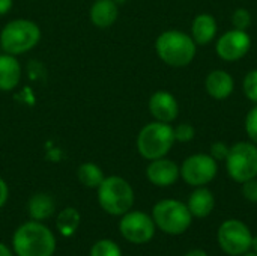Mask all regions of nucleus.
I'll use <instances>...</instances> for the list:
<instances>
[{"label":"nucleus","instance_id":"obj_1","mask_svg":"<svg viewBox=\"0 0 257 256\" xmlns=\"http://www.w3.org/2000/svg\"><path fill=\"white\" fill-rule=\"evenodd\" d=\"M155 51L163 63L172 68H184L194 60L197 54V44L191 35L170 29L158 35L155 41Z\"/></svg>","mask_w":257,"mask_h":256},{"label":"nucleus","instance_id":"obj_2","mask_svg":"<svg viewBox=\"0 0 257 256\" xmlns=\"http://www.w3.org/2000/svg\"><path fill=\"white\" fill-rule=\"evenodd\" d=\"M12 249L17 256H53L56 237L41 222L30 220L20 225L14 232Z\"/></svg>","mask_w":257,"mask_h":256},{"label":"nucleus","instance_id":"obj_3","mask_svg":"<svg viewBox=\"0 0 257 256\" xmlns=\"http://www.w3.org/2000/svg\"><path fill=\"white\" fill-rule=\"evenodd\" d=\"M39 26L26 18H17L5 24L0 32V47L3 53L20 56L33 50L41 41Z\"/></svg>","mask_w":257,"mask_h":256},{"label":"nucleus","instance_id":"obj_4","mask_svg":"<svg viewBox=\"0 0 257 256\" xmlns=\"http://www.w3.org/2000/svg\"><path fill=\"white\" fill-rule=\"evenodd\" d=\"M96 190L99 207L110 216L122 217L134 205V190L131 184L122 177H105Z\"/></svg>","mask_w":257,"mask_h":256},{"label":"nucleus","instance_id":"obj_5","mask_svg":"<svg viewBox=\"0 0 257 256\" xmlns=\"http://www.w3.org/2000/svg\"><path fill=\"white\" fill-rule=\"evenodd\" d=\"M137 151L139 154L151 161L166 157L175 145L173 127L166 122H149L137 134Z\"/></svg>","mask_w":257,"mask_h":256},{"label":"nucleus","instance_id":"obj_6","mask_svg":"<svg viewBox=\"0 0 257 256\" xmlns=\"http://www.w3.org/2000/svg\"><path fill=\"white\" fill-rule=\"evenodd\" d=\"M152 219L158 229L169 235L184 234L193 222L187 204L178 199H161L152 208Z\"/></svg>","mask_w":257,"mask_h":256},{"label":"nucleus","instance_id":"obj_7","mask_svg":"<svg viewBox=\"0 0 257 256\" xmlns=\"http://www.w3.org/2000/svg\"><path fill=\"white\" fill-rule=\"evenodd\" d=\"M224 163L229 177L235 183L242 184L251 178H257V145L247 140L230 145Z\"/></svg>","mask_w":257,"mask_h":256},{"label":"nucleus","instance_id":"obj_8","mask_svg":"<svg viewBox=\"0 0 257 256\" xmlns=\"http://www.w3.org/2000/svg\"><path fill=\"white\" fill-rule=\"evenodd\" d=\"M217 241L224 253L241 256L251 249L253 234L244 222L238 219H229L220 225L217 231Z\"/></svg>","mask_w":257,"mask_h":256},{"label":"nucleus","instance_id":"obj_9","mask_svg":"<svg viewBox=\"0 0 257 256\" xmlns=\"http://www.w3.org/2000/svg\"><path fill=\"white\" fill-rule=\"evenodd\" d=\"M181 178L191 187H205L212 183L218 174V161L209 154L199 152L187 157L179 166Z\"/></svg>","mask_w":257,"mask_h":256},{"label":"nucleus","instance_id":"obj_10","mask_svg":"<svg viewBox=\"0 0 257 256\" xmlns=\"http://www.w3.org/2000/svg\"><path fill=\"white\" fill-rule=\"evenodd\" d=\"M155 223L152 216L143 211H128L119 222L122 237L133 244H146L155 235Z\"/></svg>","mask_w":257,"mask_h":256},{"label":"nucleus","instance_id":"obj_11","mask_svg":"<svg viewBox=\"0 0 257 256\" xmlns=\"http://www.w3.org/2000/svg\"><path fill=\"white\" fill-rule=\"evenodd\" d=\"M251 48V36L247 30L230 29L218 36L215 42L217 56L224 62H238L247 56Z\"/></svg>","mask_w":257,"mask_h":256},{"label":"nucleus","instance_id":"obj_12","mask_svg":"<svg viewBox=\"0 0 257 256\" xmlns=\"http://www.w3.org/2000/svg\"><path fill=\"white\" fill-rule=\"evenodd\" d=\"M148 107L154 121L158 122L172 124L179 116V103L176 97L169 91L154 92L149 98Z\"/></svg>","mask_w":257,"mask_h":256},{"label":"nucleus","instance_id":"obj_13","mask_svg":"<svg viewBox=\"0 0 257 256\" xmlns=\"http://www.w3.org/2000/svg\"><path fill=\"white\" fill-rule=\"evenodd\" d=\"M146 178L157 187H170L181 178L179 166L166 157L151 160L146 167Z\"/></svg>","mask_w":257,"mask_h":256},{"label":"nucleus","instance_id":"obj_14","mask_svg":"<svg viewBox=\"0 0 257 256\" xmlns=\"http://www.w3.org/2000/svg\"><path fill=\"white\" fill-rule=\"evenodd\" d=\"M205 89L211 98H214L217 101H224L233 94L235 80L227 71L214 69L205 78Z\"/></svg>","mask_w":257,"mask_h":256},{"label":"nucleus","instance_id":"obj_15","mask_svg":"<svg viewBox=\"0 0 257 256\" xmlns=\"http://www.w3.org/2000/svg\"><path fill=\"white\" fill-rule=\"evenodd\" d=\"M218 24L214 15L208 12L197 14L191 23V38L197 45H208L217 38Z\"/></svg>","mask_w":257,"mask_h":256},{"label":"nucleus","instance_id":"obj_16","mask_svg":"<svg viewBox=\"0 0 257 256\" xmlns=\"http://www.w3.org/2000/svg\"><path fill=\"white\" fill-rule=\"evenodd\" d=\"M89 18L95 27L108 29L119 18V5L114 0H95L90 6Z\"/></svg>","mask_w":257,"mask_h":256},{"label":"nucleus","instance_id":"obj_17","mask_svg":"<svg viewBox=\"0 0 257 256\" xmlns=\"http://www.w3.org/2000/svg\"><path fill=\"white\" fill-rule=\"evenodd\" d=\"M21 81V63L17 56L3 53L0 54V91L11 92Z\"/></svg>","mask_w":257,"mask_h":256},{"label":"nucleus","instance_id":"obj_18","mask_svg":"<svg viewBox=\"0 0 257 256\" xmlns=\"http://www.w3.org/2000/svg\"><path fill=\"white\" fill-rule=\"evenodd\" d=\"M187 207H188L193 217L205 219L214 211V207H215L214 193L209 189H206V186L205 187H196L187 201Z\"/></svg>","mask_w":257,"mask_h":256},{"label":"nucleus","instance_id":"obj_19","mask_svg":"<svg viewBox=\"0 0 257 256\" xmlns=\"http://www.w3.org/2000/svg\"><path fill=\"white\" fill-rule=\"evenodd\" d=\"M27 210H29V216L32 220L36 222H42L47 220L48 217H51L56 211V204L54 199L47 195V193H35L27 204Z\"/></svg>","mask_w":257,"mask_h":256},{"label":"nucleus","instance_id":"obj_20","mask_svg":"<svg viewBox=\"0 0 257 256\" xmlns=\"http://www.w3.org/2000/svg\"><path fill=\"white\" fill-rule=\"evenodd\" d=\"M77 178H78V181L84 187H87V189H98L101 186V183L104 181L105 175H104L102 169L98 164L87 161V163L80 164V167L77 170Z\"/></svg>","mask_w":257,"mask_h":256},{"label":"nucleus","instance_id":"obj_21","mask_svg":"<svg viewBox=\"0 0 257 256\" xmlns=\"http://www.w3.org/2000/svg\"><path fill=\"white\" fill-rule=\"evenodd\" d=\"M57 229L63 237H71L80 225V213L72 208L68 207L65 210H62L57 216Z\"/></svg>","mask_w":257,"mask_h":256},{"label":"nucleus","instance_id":"obj_22","mask_svg":"<svg viewBox=\"0 0 257 256\" xmlns=\"http://www.w3.org/2000/svg\"><path fill=\"white\" fill-rule=\"evenodd\" d=\"M90 256H122V250L111 240H99L92 246Z\"/></svg>","mask_w":257,"mask_h":256},{"label":"nucleus","instance_id":"obj_23","mask_svg":"<svg viewBox=\"0 0 257 256\" xmlns=\"http://www.w3.org/2000/svg\"><path fill=\"white\" fill-rule=\"evenodd\" d=\"M242 92L251 103L257 104V69H251L245 74L242 80Z\"/></svg>","mask_w":257,"mask_h":256},{"label":"nucleus","instance_id":"obj_24","mask_svg":"<svg viewBox=\"0 0 257 256\" xmlns=\"http://www.w3.org/2000/svg\"><path fill=\"white\" fill-rule=\"evenodd\" d=\"M251 23H253L251 12L247 8H238V9H235L232 12V26H233V29L248 30Z\"/></svg>","mask_w":257,"mask_h":256},{"label":"nucleus","instance_id":"obj_25","mask_svg":"<svg viewBox=\"0 0 257 256\" xmlns=\"http://www.w3.org/2000/svg\"><path fill=\"white\" fill-rule=\"evenodd\" d=\"M173 134H175V142L188 143L196 137V128L188 122H182L173 128Z\"/></svg>","mask_w":257,"mask_h":256},{"label":"nucleus","instance_id":"obj_26","mask_svg":"<svg viewBox=\"0 0 257 256\" xmlns=\"http://www.w3.org/2000/svg\"><path fill=\"white\" fill-rule=\"evenodd\" d=\"M245 133L250 139V142H253L254 145H257V104H254L250 112L245 116Z\"/></svg>","mask_w":257,"mask_h":256},{"label":"nucleus","instance_id":"obj_27","mask_svg":"<svg viewBox=\"0 0 257 256\" xmlns=\"http://www.w3.org/2000/svg\"><path fill=\"white\" fill-rule=\"evenodd\" d=\"M241 186H242L241 192H242L244 199H247L251 204H257V178H251L242 183Z\"/></svg>","mask_w":257,"mask_h":256},{"label":"nucleus","instance_id":"obj_28","mask_svg":"<svg viewBox=\"0 0 257 256\" xmlns=\"http://www.w3.org/2000/svg\"><path fill=\"white\" fill-rule=\"evenodd\" d=\"M229 149L230 146L224 142H215L211 145V149H209V155L215 160V161H224L227 158V154H229Z\"/></svg>","mask_w":257,"mask_h":256},{"label":"nucleus","instance_id":"obj_29","mask_svg":"<svg viewBox=\"0 0 257 256\" xmlns=\"http://www.w3.org/2000/svg\"><path fill=\"white\" fill-rule=\"evenodd\" d=\"M8 198H9V189H8V184L3 178H0V208L5 207V204L8 202Z\"/></svg>","mask_w":257,"mask_h":256},{"label":"nucleus","instance_id":"obj_30","mask_svg":"<svg viewBox=\"0 0 257 256\" xmlns=\"http://www.w3.org/2000/svg\"><path fill=\"white\" fill-rule=\"evenodd\" d=\"M14 6V0H0V17L6 15Z\"/></svg>","mask_w":257,"mask_h":256},{"label":"nucleus","instance_id":"obj_31","mask_svg":"<svg viewBox=\"0 0 257 256\" xmlns=\"http://www.w3.org/2000/svg\"><path fill=\"white\" fill-rule=\"evenodd\" d=\"M184 256H209L205 250H202V249H193V250H190V252H187Z\"/></svg>","mask_w":257,"mask_h":256},{"label":"nucleus","instance_id":"obj_32","mask_svg":"<svg viewBox=\"0 0 257 256\" xmlns=\"http://www.w3.org/2000/svg\"><path fill=\"white\" fill-rule=\"evenodd\" d=\"M0 256H14V255H12V250H11L6 244L0 243Z\"/></svg>","mask_w":257,"mask_h":256},{"label":"nucleus","instance_id":"obj_33","mask_svg":"<svg viewBox=\"0 0 257 256\" xmlns=\"http://www.w3.org/2000/svg\"><path fill=\"white\" fill-rule=\"evenodd\" d=\"M251 249L257 253V235H253V241H251Z\"/></svg>","mask_w":257,"mask_h":256},{"label":"nucleus","instance_id":"obj_34","mask_svg":"<svg viewBox=\"0 0 257 256\" xmlns=\"http://www.w3.org/2000/svg\"><path fill=\"white\" fill-rule=\"evenodd\" d=\"M241 256H257V253L254 252V250H253V252H250V250H248L247 253H244V255H241Z\"/></svg>","mask_w":257,"mask_h":256}]
</instances>
